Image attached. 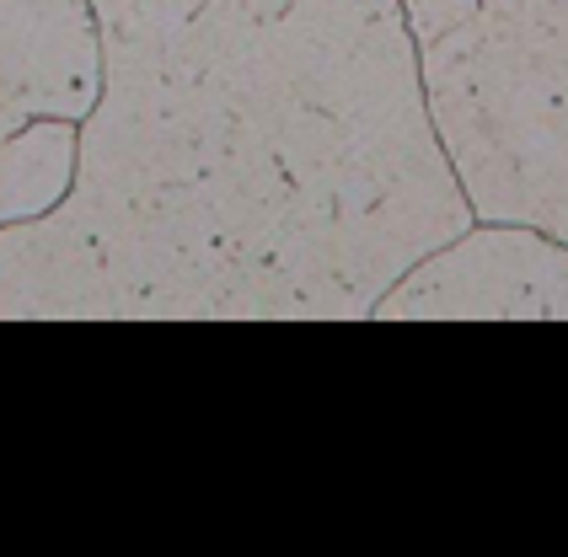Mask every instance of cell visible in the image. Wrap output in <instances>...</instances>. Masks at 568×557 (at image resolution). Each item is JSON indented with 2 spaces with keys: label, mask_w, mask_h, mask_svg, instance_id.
<instances>
[{
  "label": "cell",
  "mask_w": 568,
  "mask_h": 557,
  "mask_svg": "<svg viewBox=\"0 0 568 557\" xmlns=\"http://www.w3.org/2000/svg\"><path fill=\"white\" fill-rule=\"evenodd\" d=\"M75 183L0 225V322H365L473 210L397 0H92Z\"/></svg>",
  "instance_id": "6da1fadb"
},
{
  "label": "cell",
  "mask_w": 568,
  "mask_h": 557,
  "mask_svg": "<svg viewBox=\"0 0 568 557\" xmlns=\"http://www.w3.org/2000/svg\"><path fill=\"white\" fill-rule=\"evenodd\" d=\"M418 87L477 225L568 242V0H477L418 43Z\"/></svg>",
  "instance_id": "7a4b0ae2"
},
{
  "label": "cell",
  "mask_w": 568,
  "mask_h": 557,
  "mask_svg": "<svg viewBox=\"0 0 568 557\" xmlns=\"http://www.w3.org/2000/svg\"><path fill=\"white\" fill-rule=\"evenodd\" d=\"M371 322H568V242L473 220L403 269Z\"/></svg>",
  "instance_id": "3957f363"
},
{
  "label": "cell",
  "mask_w": 568,
  "mask_h": 557,
  "mask_svg": "<svg viewBox=\"0 0 568 557\" xmlns=\"http://www.w3.org/2000/svg\"><path fill=\"white\" fill-rule=\"evenodd\" d=\"M102 92L92 0H0V140L32 119H87Z\"/></svg>",
  "instance_id": "277c9868"
},
{
  "label": "cell",
  "mask_w": 568,
  "mask_h": 557,
  "mask_svg": "<svg viewBox=\"0 0 568 557\" xmlns=\"http://www.w3.org/2000/svg\"><path fill=\"white\" fill-rule=\"evenodd\" d=\"M81 124L75 119H32L0 140V225L43 220L75 183Z\"/></svg>",
  "instance_id": "5b68a950"
},
{
  "label": "cell",
  "mask_w": 568,
  "mask_h": 557,
  "mask_svg": "<svg viewBox=\"0 0 568 557\" xmlns=\"http://www.w3.org/2000/svg\"><path fill=\"white\" fill-rule=\"evenodd\" d=\"M397 6H403V17H408L413 43H429V38H440L445 28L467 22L477 0H397Z\"/></svg>",
  "instance_id": "8992f818"
}]
</instances>
